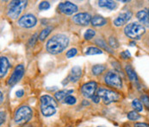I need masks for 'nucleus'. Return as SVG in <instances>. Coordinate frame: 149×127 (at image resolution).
<instances>
[{"instance_id":"1","label":"nucleus","mask_w":149,"mask_h":127,"mask_svg":"<svg viewBox=\"0 0 149 127\" xmlns=\"http://www.w3.org/2000/svg\"><path fill=\"white\" fill-rule=\"evenodd\" d=\"M68 37L63 34H56L50 38L46 45L47 52L52 55H57L61 53L68 45Z\"/></svg>"},{"instance_id":"2","label":"nucleus","mask_w":149,"mask_h":127,"mask_svg":"<svg viewBox=\"0 0 149 127\" xmlns=\"http://www.w3.org/2000/svg\"><path fill=\"white\" fill-rule=\"evenodd\" d=\"M41 100V111L43 116L51 117L56 112L57 103L49 95H42L40 99Z\"/></svg>"},{"instance_id":"3","label":"nucleus","mask_w":149,"mask_h":127,"mask_svg":"<svg viewBox=\"0 0 149 127\" xmlns=\"http://www.w3.org/2000/svg\"><path fill=\"white\" fill-rule=\"evenodd\" d=\"M28 2L23 0H14L11 1L8 4L7 8V16L10 18L11 19H17L22 11L26 8Z\"/></svg>"},{"instance_id":"4","label":"nucleus","mask_w":149,"mask_h":127,"mask_svg":"<svg viewBox=\"0 0 149 127\" xmlns=\"http://www.w3.org/2000/svg\"><path fill=\"white\" fill-rule=\"evenodd\" d=\"M33 116L32 109L28 106H20L15 112L14 120L17 125H22L29 122Z\"/></svg>"},{"instance_id":"5","label":"nucleus","mask_w":149,"mask_h":127,"mask_svg":"<svg viewBox=\"0 0 149 127\" xmlns=\"http://www.w3.org/2000/svg\"><path fill=\"white\" fill-rule=\"evenodd\" d=\"M124 33L129 38L138 40L145 33V28L138 22H131L125 27Z\"/></svg>"},{"instance_id":"6","label":"nucleus","mask_w":149,"mask_h":127,"mask_svg":"<svg viewBox=\"0 0 149 127\" xmlns=\"http://www.w3.org/2000/svg\"><path fill=\"white\" fill-rule=\"evenodd\" d=\"M104 102V104L109 105L112 102H116L120 99V95L110 89H107L104 87H100L97 90V93Z\"/></svg>"},{"instance_id":"7","label":"nucleus","mask_w":149,"mask_h":127,"mask_svg":"<svg viewBox=\"0 0 149 127\" xmlns=\"http://www.w3.org/2000/svg\"><path fill=\"white\" fill-rule=\"evenodd\" d=\"M104 81L107 85L115 88H122L123 86V81L120 75L115 71H109L104 76Z\"/></svg>"},{"instance_id":"8","label":"nucleus","mask_w":149,"mask_h":127,"mask_svg":"<svg viewBox=\"0 0 149 127\" xmlns=\"http://www.w3.org/2000/svg\"><path fill=\"white\" fill-rule=\"evenodd\" d=\"M24 72H25V69H24V66L23 65H18L17 67H16V68L14 69L12 74L10 75V77L9 78L8 80V85L10 86H14L16 85L23 76L24 74Z\"/></svg>"},{"instance_id":"9","label":"nucleus","mask_w":149,"mask_h":127,"mask_svg":"<svg viewBox=\"0 0 149 127\" xmlns=\"http://www.w3.org/2000/svg\"><path fill=\"white\" fill-rule=\"evenodd\" d=\"M36 22H37V19L34 15L26 14V15H23L22 18H19L18 25L20 27H22V28L30 29V28H33L34 26H36Z\"/></svg>"},{"instance_id":"10","label":"nucleus","mask_w":149,"mask_h":127,"mask_svg":"<svg viewBox=\"0 0 149 127\" xmlns=\"http://www.w3.org/2000/svg\"><path fill=\"white\" fill-rule=\"evenodd\" d=\"M58 10L65 15H72L78 11V6L69 1H65L61 3L58 5Z\"/></svg>"},{"instance_id":"11","label":"nucleus","mask_w":149,"mask_h":127,"mask_svg":"<svg viewBox=\"0 0 149 127\" xmlns=\"http://www.w3.org/2000/svg\"><path fill=\"white\" fill-rule=\"evenodd\" d=\"M97 88V84L95 81H90L82 86L81 93L85 98H92L95 95V92Z\"/></svg>"},{"instance_id":"12","label":"nucleus","mask_w":149,"mask_h":127,"mask_svg":"<svg viewBox=\"0 0 149 127\" xmlns=\"http://www.w3.org/2000/svg\"><path fill=\"white\" fill-rule=\"evenodd\" d=\"M92 17L89 14V13H85V12H82V13H78L77 15H75L72 19L73 22L79 25H82V26H86L88 25L91 21Z\"/></svg>"},{"instance_id":"13","label":"nucleus","mask_w":149,"mask_h":127,"mask_svg":"<svg viewBox=\"0 0 149 127\" xmlns=\"http://www.w3.org/2000/svg\"><path fill=\"white\" fill-rule=\"evenodd\" d=\"M132 16H133V14H132V12L129 11H125V12L121 13V14L114 20V24H115V26L120 27V26H123V25L126 24V23L131 19Z\"/></svg>"},{"instance_id":"14","label":"nucleus","mask_w":149,"mask_h":127,"mask_svg":"<svg viewBox=\"0 0 149 127\" xmlns=\"http://www.w3.org/2000/svg\"><path fill=\"white\" fill-rule=\"evenodd\" d=\"M81 74H82V69H81V67H79V66H74L72 68V70H71V73H70V74L68 76V79H69V81L71 82L75 83V82H77L80 79Z\"/></svg>"},{"instance_id":"15","label":"nucleus","mask_w":149,"mask_h":127,"mask_svg":"<svg viewBox=\"0 0 149 127\" xmlns=\"http://www.w3.org/2000/svg\"><path fill=\"white\" fill-rule=\"evenodd\" d=\"M10 62L8 59L4 56H2L0 58V77L3 78L10 67Z\"/></svg>"},{"instance_id":"16","label":"nucleus","mask_w":149,"mask_h":127,"mask_svg":"<svg viewBox=\"0 0 149 127\" xmlns=\"http://www.w3.org/2000/svg\"><path fill=\"white\" fill-rule=\"evenodd\" d=\"M136 18H138V20L141 22V23L145 24V25H149V17L148 13L146 10H142V11H139L136 14Z\"/></svg>"},{"instance_id":"17","label":"nucleus","mask_w":149,"mask_h":127,"mask_svg":"<svg viewBox=\"0 0 149 127\" xmlns=\"http://www.w3.org/2000/svg\"><path fill=\"white\" fill-rule=\"evenodd\" d=\"M107 19L101 16H94L91 18V23L94 27H102L107 23Z\"/></svg>"},{"instance_id":"18","label":"nucleus","mask_w":149,"mask_h":127,"mask_svg":"<svg viewBox=\"0 0 149 127\" xmlns=\"http://www.w3.org/2000/svg\"><path fill=\"white\" fill-rule=\"evenodd\" d=\"M73 93V90L72 89H70V90H61L57 93H55L54 94V97L55 99L58 100V101H62L65 99V97H67L68 95H71V93Z\"/></svg>"},{"instance_id":"19","label":"nucleus","mask_w":149,"mask_h":127,"mask_svg":"<svg viewBox=\"0 0 149 127\" xmlns=\"http://www.w3.org/2000/svg\"><path fill=\"white\" fill-rule=\"evenodd\" d=\"M98 5L102 8H106L109 10H114L116 8V3L110 0H101L98 1Z\"/></svg>"},{"instance_id":"20","label":"nucleus","mask_w":149,"mask_h":127,"mask_svg":"<svg viewBox=\"0 0 149 127\" xmlns=\"http://www.w3.org/2000/svg\"><path fill=\"white\" fill-rule=\"evenodd\" d=\"M125 70H126V73H127V74H128V78H129L132 81H137V80H138L137 74H136L135 71L133 69V67H131V65H126Z\"/></svg>"},{"instance_id":"21","label":"nucleus","mask_w":149,"mask_h":127,"mask_svg":"<svg viewBox=\"0 0 149 127\" xmlns=\"http://www.w3.org/2000/svg\"><path fill=\"white\" fill-rule=\"evenodd\" d=\"M95 43H96L98 47H100V48H104V50L108 51L109 53H110V54H114V52H113L112 48H110L107 45L106 42H104L103 39H101V38H97V39L95 40Z\"/></svg>"},{"instance_id":"22","label":"nucleus","mask_w":149,"mask_h":127,"mask_svg":"<svg viewBox=\"0 0 149 127\" xmlns=\"http://www.w3.org/2000/svg\"><path fill=\"white\" fill-rule=\"evenodd\" d=\"M100 54H103L102 50L99 49V48H95V47H90V48H88L85 50V55H100Z\"/></svg>"},{"instance_id":"23","label":"nucleus","mask_w":149,"mask_h":127,"mask_svg":"<svg viewBox=\"0 0 149 127\" xmlns=\"http://www.w3.org/2000/svg\"><path fill=\"white\" fill-rule=\"evenodd\" d=\"M104 70H105V67L103 66V65H95V66L92 67V69H91L92 74H93L94 75H99V74H101Z\"/></svg>"},{"instance_id":"24","label":"nucleus","mask_w":149,"mask_h":127,"mask_svg":"<svg viewBox=\"0 0 149 127\" xmlns=\"http://www.w3.org/2000/svg\"><path fill=\"white\" fill-rule=\"evenodd\" d=\"M132 106L134 108V111H135L137 112H142V110H143V106H142L141 102L137 99H135L132 101Z\"/></svg>"},{"instance_id":"25","label":"nucleus","mask_w":149,"mask_h":127,"mask_svg":"<svg viewBox=\"0 0 149 127\" xmlns=\"http://www.w3.org/2000/svg\"><path fill=\"white\" fill-rule=\"evenodd\" d=\"M52 29H53V28H52V27L45 28L41 32V34H40V36H39V39H40L41 41H44V40H45V38H47V36L51 33Z\"/></svg>"},{"instance_id":"26","label":"nucleus","mask_w":149,"mask_h":127,"mask_svg":"<svg viewBox=\"0 0 149 127\" xmlns=\"http://www.w3.org/2000/svg\"><path fill=\"white\" fill-rule=\"evenodd\" d=\"M127 117H128V119L131 120V121H136L139 119H141V115L137 112H135V111L129 112L128 113V115H127Z\"/></svg>"},{"instance_id":"27","label":"nucleus","mask_w":149,"mask_h":127,"mask_svg":"<svg viewBox=\"0 0 149 127\" xmlns=\"http://www.w3.org/2000/svg\"><path fill=\"white\" fill-rule=\"evenodd\" d=\"M96 35V32L94 29H88L86 31H85V35H84V37H85V40H91Z\"/></svg>"},{"instance_id":"28","label":"nucleus","mask_w":149,"mask_h":127,"mask_svg":"<svg viewBox=\"0 0 149 127\" xmlns=\"http://www.w3.org/2000/svg\"><path fill=\"white\" fill-rule=\"evenodd\" d=\"M109 46L112 48H119V42L114 36L109 37Z\"/></svg>"},{"instance_id":"29","label":"nucleus","mask_w":149,"mask_h":127,"mask_svg":"<svg viewBox=\"0 0 149 127\" xmlns=\"http://www.w3.org/2000/svg\"><path fill=\"white\" fill-rule=\"evenodd\" d=\"M76 102H77L76 98L73 97L72 95H68L64 100V103L67 104V105H74Z\"/></svg>"},{"instance_id":"30","label":"nucleus","mask_w":149,"mask_h":127,"mask_svg":"<svg viewBox=\"0 0 149 127\" xmlns=\"http://www.w3.org/2000/svg\"><path fill=\"white\" fill-rule=\"evenodd\" d=\"M50 8V4L47 1H43L39 4V9L41 11H47Z\"/></svg>"},{"instance_id":"31","label":"nucleus","mask_w":149,"mask_h":127,"mask_svg":"<svg viewBox=\"0 0 149 127\" xmlns=\"http://www.w3.org/2000/svg\"><path fill=\"white\" fill-rule=\"evenodd\" d=\"M141 102L144 104V106H146L148 109L149 110V97L148 95H146V94H143V95H141Z\"/></svg>"},{"instance_id":"32","label":"nucleus","mask_w":149,"mask_h":127,"mask_svg":"<svg viewBox=\"0 0 149 127\" xmlns=\"http://www.w3.org/2000/svg\"><path fill=\"white\" fill-rule=\"evenodd\" d=\"M78 53V50L76 48H71L70 50H68L66 52V57L67 58H72L73 56H75Z\"/></svg>"},{"instance_id":"33","label":"nucleus","mask_w":149,"mask_h":127,"mask_svg":"<svg viewBox=\"0 0 149 127\" xmlns=\"http://www.w3.org/2000/svg\"><path fill=\"white\" fill-rule=\"evenodd\" d=\"M120 55H121V57H122L123 60H127V59H128V58H130V57H131V54L129 53V51H128V50H126V51L122 52Z\"/></svg>"},{"instance_id":"34","label":"nucleus","mask_w":149,"mask_h":127,"mask_svg":"<svg viewBox=\"0 0 149 127\" xmlns=\"http://www.w3.org/2000/svg\"><path fill=\"white\" fill-rule=\"evenodd\" d=\"M37 38H38V35L37 34H35L32 37H31V39L29 40V46H34L35 45V43L37 41Z\"/></svg>"},{"instance_id":"35","label":"nucleus","mask_w":149,"mask_h":127,"mask_svg":"<svg viewBox=\"0 0 149 127\" xmlns=\"http://www.w3.org/2000/svg\"><path fill=\"white\" fill-rule=\"evenodd\" d=\"M91 99H92V101H93L94 103H96V104L99 103V102H100V100H101V98H100L97 94H95Z\"/></svg>"},{"instance_id":"36","label":"nucleus","mask_w":149,"mask_h":127,"mask_svg":"<svg viewBox=\"0 0 149 127\" xmlns=\"http://www.w3.org/2000/svg\"><path fill=\"white\" fill-rule=\"evenodd\" d=\"M0 116H1V119H0V124L3 125V123L4 122L5 120V113L3 112H0Z\"/></svg>"},{"instance_id":"37","label":"nucleus","mask_w":149,"mask_h":127,"mask_svg":"<svg viewBox=\"0 0 149 127\" xmlns=\"http://www.w3.org/2000/svg\"><path fill=\"white\" fill-rule=\"evenodd\" d=\"M23 94H24V91L21 89V90H18V91H17V93H16V96L17 97H18V98H21L23 96Z\"/></svg>"},{"instance_id":"38","label":"nucleus","mask_w":149,"mask_h":127,"mask_svg":"<svg viewBox=\"0 0 149 127\" xmlns=\"http://www.w3.org/2000/svg\"><path fill=\"white\" fill-rule=\"evenodd\" d=\"M134 127H149V125L146 123H136L134 124Z\"/></svg>"},{"instance_id":"39","label":"nucleus","mask_w":149,"mask_h":127,"mask_svg":"<svg viewBox=\"0 0 149 127\" xmlns=\"http://www.w3.org/2000/svg\"><path fill=\"white\" fill-rule=\"evenodd\" d=\"M83 105H84V106H89L90 103H89L87 100H84V101H83Z\"/></svg>"},{"instance_id":"40","label":"nucleus","mask_w":149,"mask_h":127,"mask_svg":"<svg viewBox=\"0 0 149 127\" xmlns=\"http://www.w3.org/2000/svg\"><path fill=\"white\" fill-rule=\"evenodd\" d=\"M0 96H1V100H0V102L2 103V102L3 101V93H2V91L0 92Z\"/></svg>"},{"instance_id":"41","label":"nucleus","mask_w":149,"mask_h":127,"mask_svg":"<svg viewBox=\"0 0 149 127\" xmlns=\"http://www.w3.org/2000/svg\"><path fill=\"white\" fill-rule=\"evenodd\" d=\"M130 45H131V46H134V45H135V42H130Z\"/></svg>"},{"instance_id":"42","label":"nucleus","mask_w":149,"mask_h":127,"mask_svg":"<svg viewBox=\"0 0 149 127\" xmlns=\"http://www.w3.org/2000/svg\"><path fill=\"white\" fill-rule=\"evenodd\" d=\"M148 17H149V9H148Z\"/></svg>"}]
</instances>
